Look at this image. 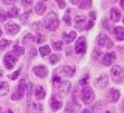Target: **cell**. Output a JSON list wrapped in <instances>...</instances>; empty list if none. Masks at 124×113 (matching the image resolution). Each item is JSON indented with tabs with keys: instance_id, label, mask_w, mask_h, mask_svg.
<instances>
[{
	"instance_id": "6da1fadb",
	"label": "cell",
	"mask_w": 124,
	"mask_h": 113,
	"mask_svg": "<svg viewBox=\"0 0 124 113\" xmlns=\"http://www.w3.org/2000/svg\"><path fill=\"white\" fill-rule=\"evenodd\" d=\"M44 25H45V28L48 31H56L57 26H59V17L56 15V13L46 14L45 19H44Z\"/></svg>"
},
{
	"instance_id": "8d00e7d4",
	"label": "cell",
	"mask_w": 124,
	"mask_h": 113,
	"mask_svg": "<svg viewBox=\"0 0 124 113\" xmlns=\"http://www.w3.org/2000/svg\"><path fill=\"white\" fill-rule=\"evenodd\" d=\"M56 2H57V5L61 8H65V0H56Z\"/></svg>"
},
{
	"instance_id": "bcb514c9",
	"label": "cell",
	"mask_w": 124,
	"mask_h": 113,
	"mask_svg": "<svg viewBox=\"0 0 124 113\" xmlns=\"http://www.w3.org/2000/svg\"><path fill=\"white\" fill-rule=\"evenodd\" d=\"M90 17H92V19L96 17V13H95V11H92V13H90Z\"/></svg>"
},
{
	"instance_id": "1f68e13d",
	"label": "cell",
	"mask_w": 124,
	"mask_h": 113,
	"mask_svg": "<svg viewBox=\"0 0 124 113\" xmlns=\"http://www.w3.org/2000/svg\"><path fill=\"white\" fill-rule=\"evenodd\" d=\"M59 59H61V57L57 56V54H53V56H50V62H51V64H56Z\"/></svg>"
},
{
	"instance_id": "7c38bea8",
	"label": "cell",
	"mask_w": 124,
	"mask_h": 113,
	"mask_svg": "<svg viewBox=\"0 0 124 113\" xmlns=\"http://www.w3.org/2000/svg\"><path fill=\"white\" fill-rule=\"evenodd\" d=\"M28 112L30 113H42V105L39 102H30L28 104Z\"/></svg>"
},
{
	"instance_id": "603a6c76",
	"label": "cell",
	"mask_w": 124,
	"mask_h": 113,
	"mask_svg": "<svg viewBox=\"0 0 124 113\" xmlns=\"http://www.w3.org/2000/svg\"><path fill=\"white\" fill-rule=\"evenodd\" d=\"M8 91H9V85L6 82H0V96H5Z\"/></svg>"
},
{
	"instance_id": "8992f818",
	"label": "cell",
	"mask_w": 124,
	"mask_h": 113,
	"mask_svg": "<svg viewBox=\"0 0 124 113\" xmlns=\"http://www.w3.org/2000/svg\"><path fill=\"white\" fill-rule=\"evenodd\" d=\"M57 73L62 76H67V77H71L73 75H75V68L73 67H68V65H62V67L57 70Z\"/></svg>"
},
{
	"instance_id": "836d02e7",
	"label": "cell",
	"mask_w": 124,
	"mask_h": 113,
	"mask_svg": "<svg viewBox=\"0 0 124 113\" xmlns=\"http://www.w3.org/2000/svg\"><path fill=\"white\" fill-rule=\"evenodd\" d=\"M53 46L56 50H61L62 48V42H59V40H53Z\"/></svg>"
},
{
	"instance_id": "ffe728a7",
	"label": "cell",
	"mask_w": 124,
	"mask_h": 113,
	"mask_svg": "<svg viewBox=\"0 0 124 113\" xmlns=\"http://www.w3.org/2000/svg\"><path fill=\"white\" fill-rule=\"evenodd\" d=\"M75 39H76V33H75V31H70V33H65V34H64V40L67 42V44L73 42Z\"/></svg>"
},
{
	"instance_id": "f6af8a7d",
	"label": "cell",
	"mask_w": 124,
	"mask_h": 113,
	"mask_svg": "<svg viewBox=\"0 0 124 113\" xmlns=\"http://www.w3.org/2000/svg\"><path fill=\"white\" fill-rule=\"evenodd\" d=\"M5 19H6V14H3V13H0V22H2V20H5Z\"/></svg>"
},
{
	"instance_id": "d6986e66",
	"label": "cell",
	"mask_w": 124,
	"mask_h": 113,
	"mask_svg": "<svg viewBox=\"0 0 124 113\" xmlns=\"http://www.w3.org/2000/svg\"><path fill=\"white\" fill-rule=\"evenodd\" d=\"M113 33H115V36H116L118 40H123V39H124V30H123V26H115Z\"/></svg>"
},
{
	"instance_id": "ab89813d",
	"label": "cell",
	"mask_w": 124,
	"mask_h": 113,
	"mask_svg": "<svg viewBox=\"0 0 124 113\" xmlns=\"http://www.w3.org/2000/svg\"><path fill=\"white\" fill-rule=\"evenodd\" d=\"M34 54H36V50L31 48V50H30V53H28V56H30V57H34Z\"/></svg>"
},
{
	"instance_id": "e575fe53",
	"label": "cell",
	"mask_w": 124,
	"mask_h": 113,
	"mask_svg": "<svg viewBox=\"0 0 124 113\" xmlns=\"http://www.w3.org/2000/svg\"><path fill=\"white\" fill-rule=\"evenodd\" d=\"M20 75V70H17V71H14V73H11L9 75V79H17V76Z\"/></svg>"
},
{
	"instance_id": "4dcf8cb0",
	"label": "cell",
	"mask_w": 124,
	"mask_h": 113,
	"mask_svg": "<svg viewBox=\"0 0 124 113\" xmlns=\"http://www.w3.org/2000/svg\"><path fill=\"white\" fill-rule=\"evenodd\" d=\"M31 39H33V36H31V34L28 33V34H25V36H23L22 42H23V44H28V42H31Z\"/></svg>"
},
{
	"instance_id": "7402d4cb",
	"label": "cell",
	"mask_w": 124,
	"mask_h": 113,
	"mask_svg": "<svg viewBox=\"0 0 124 113\" xmlns=\"http://www.w3.org/2000/svg\"><path fill=\"white\" fill-rule=\"evenodd\" d=\"M78 6H79L81 9L90 8V6H92V0H79V2H78Z\"/></svg>"
},
{
	"instance_id": "ee69618b",
	"label": "cell",
	"mask_w": 124,
	"mask_h": 113,
	"mask_svg": "<svg viewBox=\"0 0 124 113\" xmlns=\"http://www.w3.org/2000/svg\"><path fill=\"white\" fill-rule=\"evenodd\" d=\"M2 2H3V3H6V5H11V3H14L16 0H2Z\"/></svg>"
},
{
	"instance_id": "83f0119b",
	"label": "cell",
	"mask_w": 124,
	"mask_h": 113,
	"mask_svg": "<svg viewBox=\"0 0 124 113\" xmlns=\"http://www.w3.org/2000/svg\"><path fill=\"white\" fill-rule=\"evenodd\" d=\"M39 53H40V56H48L50 54V46H40Z\"/></svg>"
},
{
	"instance_id": "f5cc1de1",
	"label": "cell",
	"mask_w": 124,
	"mask_h": 113,
	"mask_svg": "<svg viewBox=\"0 0 124 113\" xmlns=\"http://www.w3.org/2000/svg\"><path fill=\"white\" fill-rule=\"evenodd\" d=\"M106 113H108V112H106Z\"/></svg>"
},
{
	"instance_id": "f35d334b",
	"label": "cell",
	"mask_w": 124,
	"mask_h": 113,
	"mask_svg": "<svg viewBox=\"0 0 124 113\" xmlns=\"http://www.w3.org/2000/svg\"><path fill=\"white\" fill-rule=\"evenodd\" d=\"M65 23H68V25L71 23V20H70V13H67V14H65Z\"/></svg>"
},
{
	"instance_id": "9a60e30c",
	"label": "cell",
	"mask_w": 124,
	"mask_h": 113,
	"mask_svg": "<svg viewBox=\"0 0 124 113\" xmlns=\"http://www.w3.org/2000/svg\"><path fill=\"white\" fill-rule=\"evenodd\" d=\"M75 26L78 30H84L85 28V17L84 15H78L75 19Z\"/></svg>"
},
{
	"instance_id": "3957f363",
	"label": "cell",
	"mask_w": 124,
	"mask_h": 113,
	"mask_svg": "<svg viewBox=\"0 0 124 113\" xmlns=\"http://www.w3.org/2000/svg\"><path fill=\"white\" fill-rule=\"evenodd\" d=\"M81 96H82V101L85 104H92L93 101H95V95H93V90L88 87H84L82 88V93H81Z\"/></svg>"
},
{
	"instance_id": "ac0fdd59",
	"label": "cell",
	"mask_w": 124,
	"mask_h": 113,
	"mask_svg": "<svg viewBox=\"0 0 124 113\" xmlns=\"http://www.w3.org/2000/svg\"><path fill=\"white\" fill-rule=\"evenodd\" d=\"M78 108H79V105H78V104L75 102V99H73V101H70V102L67 104V107H65V112H67V113H71V112H76Z\"/></svg>"
},
{
	"instance_id": "d590c367",
	"label": "cell",
	"mask_w": 124,
	"mask_h": 113,
	"mask_svg": "<svg viewBox=\"0 0 124 113\" xmlns=\"http://www.w3.org/2000/svg\"><path fill=\"white\" fill-rule=\"evenodd\" d=\"M88 79H90V77H88V76H85V77H82V79H81V84H82V85H85V84L88 82Z\"/></svg>"
},
{
	"instance_id": "d6a6232c",
	"label": "cell",
	"mask_w": 124,
	"mask_h": 113,
	"mask_svg": "<svg viewBox=\"0 0 124 113\" xmlns=\"http://www.w3.org/2000/svg\"><path fill=\"white\" fill-rule=\"evenodd\" d=\"M28 17H30V11H26V13H23L20 15V20L22 22H26V20H28Z\"/></svg>"
},
{
	"instance_id": "f907efd6",
	"label": "cell",
	"mask_w": 124,
	"mask_h": 113,
	"mask_svg": "<svg viewBox=\"0 0 124 113\" xmlns=\"http://www.w3.org/2000/svg\"><path fill=\"white\" fill-rule=\"evenodd\" d=\"M0 113H2V108H0Z\"/></svg>"
},
{
	"instance_id": "7dc6e473",
	"label": "cell",
	"mask_w": 124,
	"mask_h": 113,
	"mask_svg": "<svg viewBox=\"0 0 124 113\" xmlns=\"http://www.w3.org/2000/svg\"><path fill=\"white\" fill-rule=\"evenodd\" d=\"M71 2H73V5H75V3L78 5V2H79V0H71Z\"/></svg>"
},
{
	"instance_id": "f1b7e54d",
	"label": "cell",
	"mask_w": 124,
	"mask_h": 113,
	"mask_svg": "<svg viewBox=\"0 0 124 113\" xmlns=\"http://www.w3.org/2000/svg\"><path fill=\"white\" fill-rule=\"evenodd\" d=\"M11 42L9 40H0V51H3V50L6 48V46H9Z\"/></svg>"
},
{
	"instance_id": "e0dca14e",
	"label": "cell",
	"mask_w": 124,
	"mask_h": 113,
	"mask_svg": "<svg viewBox=\"0 0 124 113\" xmlns=\"http://www.w3.org/2000/svg\"><path fill=\"white\" fill-rule=\"evenodd\" d=\"M19 25H16V23H9V25H6V33L8 34H17L19 33Z\"/></svg>"
},
{
	"instance_id": "7bdbcfd3",
	"label": "cell",
	"mask_w": 124,
	"mask_h": 113,
	"mask_svg": "<svg viewBox=\"0 0 124 113\" xmlns=\"http://www.w3.org/2000/svg\"><path fill=\"white\" fill-rule=\"evenodd\" d=\"M102 25H104V28H106V30H110V26H108V22H107V20H104Z\"/></svg>"
},
{
	"instance_id": "8fae6325",
	"label": "cell",
	"mask_w": 124,
	"mask_h": 113,
	"mask_svg": "<svg viewBox=\"0 0 124 113\" xmlns=\"http://www.w3.org/2000/svg\"><path fill=\"white\" fill-rule=\"evenodd\" d=\"M107 84H108V76H106V75H101L96 79V87L98 88H106Z\"/></svg>"
},
{
	"instance_id": "7a4b0ae2",
	"label": "cell",
	"mask_w": 124,
	"mask_h": 113,
	"mask_svg": "<svg viewBox=\"0 0 124 113\" xmlns=\"http://www.w3.org/2000/svg\"><path fill=\"white\" fill-rule=\"evenodd\" d=\"M26 87H28V82H26L25 79H23V81H20V82H19V87H17V90H16V91L13 93V99H14V101H19V99H22L23 96H25Z\"/></svg>"
},
{
	"instance_id": "b9f144b4",
	"label": "cell",
	"mask_w": 124,
	"mask_h": 113,
	"mask_svg": "<svg viewBox=\"0 0 124 113\" xmlns=\"http://www.w3.org/2000/svg\"><path fill=\"white\" fill-rule=\"evenodd\" d=\"M53 82H54V85H57V84H59V82H61V79H59V77H57V76H54V79H53Z\"/></svg>"
},
{
	"instance_id": "5bb4252c",
	"label": "cell",
	"mask_w": 124,
	"mask_h": 113,
	"mask_svg": "<svg viewBox=\"0 0 124 113\" xmlns=\"http://www.w3.org/2000/svg\"><path fill=\"white\" fill-rule=\"evenodd\" d=\"M115 53L113 51H110V53H107L106 56L102 57V65H112V62L115 60Z\"/></svg>"
},
{
	"instance_id": "484cf974",
	"label": "cell",
	"mask_w": 124,
	"mask_h": 113,
	"mask_svg": "<svg viewBox=\"0 0 124 113\" xmlns=\"http://www.w3.org/2000/svg\"><path fill=\"white\" fill-rule=\"evenodd\" d=\"M62 107V102H61V101H57V99H51V108H53V110L54 112H56V110H59V108Z\"/></svg>"
},
{
	"instance_id": "4316f807",
	"label": "cell",
	"mask_w": 124,
	"mask_h": 113,
	"mask_svg": "<svg viewBox=\"0 0 124 113\" xmlns=\"http://www.w3.org/2000/svg\"><path fill=\"white\" fill-rule=\"evenodd\" d=\"M110 99H112V102H116V101L119 99V91L113 88V90L110 91Z\"/></svg>"
},
{
	"instance_id": "cb8c5ba5",
	"label": "cell",
	"mask_w": 124,
	"mask_h": 113,
	"mask_svg": "<svg viewBox=\"0 0 124 113\" xmlns=\"http://www.w3.org/2000/svg\"><path fill=\"white\" fill-rule=\"evenodd\" d=\"M19 15V9L16 8L14 5L9 8V11H8V14H6V17H17Z\"/></svg>"
},
{
	"instance_id": "74e56055",
	"label": "cell",
	"mask_w": 124,
	"mask_h": 113,
	"mask_svg": "<svg viewBox=\"0 0 124 113\" xmlns=\"http://www.w3.org/2000/svg\"><path fill=\"white\" fill-rule=\"evenodd\" d=\"M31 2H33V0H22V5L23 6H28V5H31Z\"/></svg>"
},
{
	"instance_id": "d4e9b609",
	"label": "cell",
	"mask_w": 124,
	"mask_h": 113,
	"mask_svg": "<svg viewBox=\"0 0 124 113\" xmlns=\"http://www.w3.org/2000/svg\"><path fill=\"white\" fill-rule=\"evenodd\" d=\"M13 51H14L13 54H14L16 57H17V56H22V54L25 53V50H23L22 46H17V45H14V46H13Z\"/></svg>"
},
{
	"instance_id": "5b68a950",
	"label": "cell",
	"mask_w": 124,
	"mask_h": 113,
	"mask_svg": "<svg viewBox=\"0 0 124 113\" xmlns=\"http://www.w3.org/2000/svg\"><path fill=\"white\" fill-rule=\"evenodd\" d=\"M98 45L99 46H107V48H112V46H113L112 40L106 36V34H99L98 36Z\"/></svg>"
},
{
	"instance_id": "681fc988",
	"label": "cell",
	"mask_w": 124,
	"mask_h": 113,
	"mask_svg": "<svg viewBox=\"0 0 124 113\" xmlns=\"http://www.w3.org/2000/svg\"><path fill=\"white\" fill-rule=\"evenodd\" d=\"M0 36H2V30H0Z\"/></svg>"
},
{
	"instance_id": "44dd1931",
	"label": "cell",
	"mask_w": 124,
	"mask_h": 113,
	"mask_svg": "<svg viewBox=\"0 0 124 113\" xmlns=\"http://www.w3.org/2000/svg\"><path fill=\"white\" fill-rule=\"evenodd\" d=\"M34 11H36V14H44L45 13V3L44 2H37L36 6H34Z\"/></svg>"
},
{
	"instance_id": "60d3db41",
	"label": "cell",
	"mask_w": 124,
	"mask_h": 113,
	"mask_svg": "<svg viewBox=\"0 0 124 113\" xmlns=\"http://www.w3.org/2000/svg\"><path fill=\"white\" fill-rule=\"evenodd\" d=\"M85 28H87V30H90V28H93V20H90V22H88L87 25H85Z\"/></svg>"
},
{
	"instance_id": "ba28073f",
	"label": "cell",
	"mask_w": 124,
	"mask_h": 113,
	"mask_svg": "<svg viewBox=\"0 0 124 113\" xmlns=\"http://www.w3.org/2000/svg\"><path fill=\"white\" fill-rule=\"evenodd\" d=\"M121 73H123V68L119 67V65L112 67V76H113V79L116 82H121Z\"/></svg>"
},
{
	"instance_id": "9c48e42d",
	"label": "cell",
	"mask_w": 124,
	"mask_h": 113,
	"mask_svg": "<svg viewBox=\"0 0 124 113\" xmlns=\"http://www.w3.org/2000/svg\"><path fill=\"white\" fill-rule=\"evenodd\" d=\"M57 85H59L57 88H59V93H61V95H67V93L70 91V87H71V84H70L68 81H64V82L61 81Z\"/></svg>"
},
{
	"instance_id": "52a82bcc",
	"label": "cell",
	"mask_w": 124,
	"mask_h": 113,
	"mask_svg": "<svg viewBox=\"0 0 124 113\" xmlns=\"http://www.w3.org/2000/svg\"><path fill=\"white\" fill-rule=\"evenodd\" d=\"M33 71H34V75L39 76V77H46L48 76V68H46L45 65H37V67L33 68Z\"/></svg>"
},
{
	"instance_id": "c3c4849f",
	"label": "cell",
	"mask_w": 124,
	"mask_h": 113,
	"mask_svg": "<svg viewBox=\"0 0 124 113\" xmlns=\"http://www.w3.org/2000/svg\"><path fill=\"white\" fill-rule=\"evenodd\" d=\"M84 113H92V112L90 110H84Z\"/></svg>"
},
{
	"instance_id": "277c9868",
	"label": "cell",
	"mask_w": 124,
	"mask_h": 113,
	"mask_svg": "<svg viewBox=\"0 0 124 113\" xmlns=\"http://www.w3.org/2000/svg\"><path fill=\"white\" fill-rule=\"evenodd\" d=\"M75 51L79 53V54H82V53L87 51V40H85V37H79V39H78V42L75 45Z\"/></svg>"
},
{
	"instance_id": "2e32d148",
	"label": "cell",
	"mask_w": 124,
	"mask_h": 113,
	"mask_svg": "<svg viewBox=\"0 0 124 113\" xmlns=\"http://www.w3.org/2000/svg\"><path fill=\"white\" fill-rule=\"evenodd\" d=\"M34 96L37 98V101H40V99H44L45 98V90H44V87H36V90H34Z\"/></svg>"
},
{
	"instance_id": "30bf717a",
	"label": "cell",
	"mask_w": 124,
	"mask_h": 113,
	"mask_svg": "<svg viewBox=\"0 0 124 113\" xmlns=\"http://www.w3.org/2000/svg\"><path fill=\"white\" fill-rule=\"evenodd\" d=\"M16 60H17V57H16L14 54H6L5 56V67L6 68H13L16 65Z\"/></svg>"
},
{
	"instance_id": "816d5d0a",
	"label": "cell",
	"mask_w": 124,
	"mask_h": 113,
	"mask_svg": "<svg viewBox=\"0 0 124 113\" xmlns=\"http://www.w3.org/2000/svg\"><path fill=\"white\" fill-rule=\"evenodd\" d=\"M9 113H13V112H9Z\"/></svg>"
},
{
	"instance_id": "4fadbf2b",
	"label": "cell",
	"mask_w": 124,
	"mask_h": 113,
	"mask_svg": "<svg viewBox=\"0 0 124 113\" xmlns=\"http://www.w3.org/2000/svg\"><path fill=\"white\" fill-rule=\"evenodd\" d=\"M110 19H112V22H119V20H121V11H119L118 8H112Z\"/></svg>"
},
{
	"instance_id": "f546056e",
	"label": "cell",
	"mask_w": 124,
	"mask_h": 113,
	"mask_svg": "<svg viewBox=\"0 0 124 113\" xmlns=\"http://www.w3.org/2000/svg\"><path fill=\"white\" fill-rule=\"evenodd\" d=\"M44 40H45V37L42 36V34H36V37H34V42H36V44H42Z\"/></svg>"
}]
</instances>
